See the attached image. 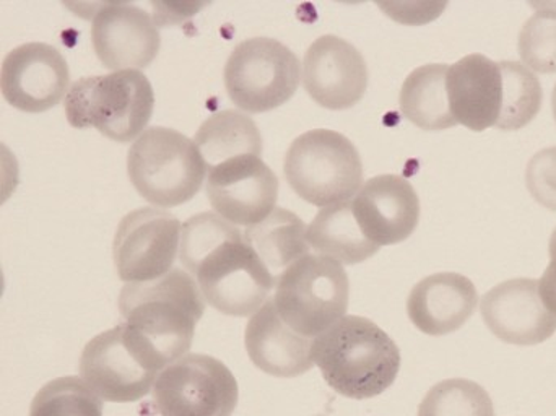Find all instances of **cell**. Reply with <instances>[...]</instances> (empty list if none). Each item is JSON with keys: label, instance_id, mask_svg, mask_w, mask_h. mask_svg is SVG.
Masks as SVG:
<instances>
[{"label": "cell", "instance_id": "2", "mask_svg": "<svg viewBox=\"0 0 556 416\" xmlns=\"http://www.w3.org/2000/svg\"><path fill=\"white\" fill-rule=\"evenodd\" d=\"M311 353L327 385L355 401L388 391L401 369L399 346L366 317H342L313 340Z\"/></svg>", "mask_w": 556, "mask_h": 416}, {"label": "cell", "instance_id": "23", "mask_svg": "<svg viewBox=\"0 0 556 416\" xmlns=\"http://www.w3.org/2000/svg\"><path fill=\"white\" fill-rule=\"evenodd\" d=\"M243 235L277 280L291 264L309 254L306 225L287 209L274 210L266 219L247 228Z\"/></svg>", "mask_w": 556, "mask_h": 416}, {"label": "cell", "instance_id": "10", "mask_svg": "<svg viewBox=\"0 0 556 416\" xmlns=\"http://www.w3.org/2000/svg\"><path fill=\"white\" fill-rule=\"evenodd\" d=\"M194 278L205 303L233 317L254 316L277 285V278L248 244L244 235L208 254Z\"/></svg>", "mask_w": 556, "mask_h": 416}, {"label": "cell", "instance_id": "13", "mask_svg": "<svg viewBox=\"0 0 556 416\" xmlns=\"http://www.w3.org/2000/svg\"><path fill=\"white\" fill-rule=\"evenodd\" d=\"M207 198L227 222L250 228L276 210L278 179L261 156H238L208 169Z\"/></svg>", "mask_w": 556, "mask_h": 416}, {"label": "cell", "instance_id": "32", "mask_svg": "<svg viewBox=\"0 0 556 416\" xmlns=\"http://www.w3.org/2000/svg\"><path fill=\"white\" fill-rule=\"evenodd\" d=\"M548 254H551V264L545 268L544 275L539 280V291H541L545 307L556 316V228L552 232Z\"/></svg>", "mask_w": 556, "mask_h": 416}, {"label": "cell", "instance_id": "11", "mask_svg": "<svg viewBox=\"0 0 556 416\" xmlns=\"http://www.w3.org/2000/svg\"><path fill=\"white\" fill-rule=\"evenodd\" d=\"M181 222L168 210L146 207L127 213L117 226L113 259L126 283L162 278L173 270L181 244Z\"/></svg>", "mask_w": 556, "mask_h": 416}, {"label": "cell", "instance_id": "25", "mask_svg": "<svg viewBox=\"0 0 556 416\" xmlns=\"http://www.w3.org/2000/svg\"><path fill=\"white\" fill-rule=\"evenodd\" d=\"M503 74V101L496 129L519 130L531 124L542 108L541 80L522 62H500Z\"/></svg>", "mask_w": 556, "mask_h": 416}, {"label": "cell", "instance_id": "31", "mask_svg": "<svg viewBox=\"0 0 556 416\" xmlns=\"http://www.w3.org/2000/svg\"><path fill=\"white\" fill-rule=\"evenodd\" d=\"M379 7L397 22L420 25L440 16L446 3H379Z\"/></svg>", "mask_w": 556, "mask_h": 416}, {"label": "cell", "instance_id": "6", "mask_svg": "<svg viewBox=\"0 0 556 416\" xmlns=\"http://www.w3.org/2000/svg\"><path fill=\"white\" fill-rule=\"evenodd\" d=\"M350 281L340 262L307 254L278 277L274 303L281 319L301 336L316 339L345 317Z\"/></svg>", "mask_w": 556, "mask_h": 416}, {"label": "cell", "instance_id": "8", "mask_svg": "<svg viewBox=\"0 0 556 416\" xmlns=\"http://www.w3.org/2000/svg\"><path fill=\"white\" fill-rule=\"evenodd\" d=\"M224 78L235 106L247 113H266L296 93L301 64L277 39L250 38L235 46Z\"/></svg>", "mask_w": 556, "mask_h": 416}, {"label": "cell", "instance_id": "4", "mask_svg": "<svg viewBox=\"0 0 556 416\" xmlns=\"http://www.w3.org/2000/svg\"><path fill=\"white\" fill-rule=\"evenodd\" d=\"M207 172L194 140L169 127H150L127 155L130 182L156 207H178L191 201L201 191Z\"/></svg>", "mask_w": 556, "mask_h": 416}, {"label": "cell", "instance_id": "29", "mask_svg": "<svg viewBox=\"0 0 556 416\" xmlns=\"http://www.w3.org/2000/svg\"><path fill=\"white\" fill-rule=\"evenodd\" d=\"M519 55L522 64L539 74L556 72V12L538 10L519 33Z\"/></svg>", "mask_w": 556, "mask_h": 416}, {"label": "cell", "instance_id": "12", "mask_svg": "<svg viewBox=\"0 0 556 416\" xmlns=\"http://www.w3.org/2000/svg\"><path fill=\"white\" fill-rule=\"evenodd\" d=\"M71 72L64 55L46 42H26L5 55L0 88L10 106L42 113L67 94Z\"/></svg>", "mask_w": 556, "mask_h": 416}, {"label": "cell", "instance_id": "33", "mask_svg": "<svg viewBox=\"0 0 556 416\" xmlns=\"http://www.w3.org/2000/svg\"><path fill=\"white\" fill-rule=\"evenodd\" d=\"M552 108H554V117L556 121V85L554 88V94H552Z\"/></svg>", "mask_w": 556, "mask_h": 416}, {"label": "cell", "instance_id": "1", "mask_svg": "<svg viewBox=\"0 0 556 416\" xmlns=\"http://www.w3.org/2000/svg\"><path fill=\"white\" fill-rule=\"evenodd\" d=\"M119 311L124 324L166 368L188 355L195 327L204 316L205 298L189 272L173 268L156 280L124 285Z\"/></svg>", "mask_w": 556, "mask_h": 416}, {"label": "cell", "instance_id": "26", "mask_svg": "<svg viewBox=\"0 0 556 416\" xmlns=\"http://www.w3.org/2000/svg\"><path fill=\"white\" fill-rule=\"evenodd\" d=\"M243 238V232L218 213L204 212L191 216L182 225L179 259L186 272L194 277L199 265L225 242Z\"/></svg>", "mask_w": 556, "mask_h": 416}, {"label": "cell", "instance_id": "16", "mask_svg": "<svg viewBox=\"0 0 556 416\" xmlns=\"http://www.w3.org/2000/svg\"><path fill=\"white\" fill-rule=\"evenodd\" d=\"M480 313L493 336L511 345H539L556 332V316L545 307L534 278L496 285L480 301Z\"/></svg>", "mask_w": 556, "mask_h": 416}, {"label": "cell", "instance_id": "27", "mask_svg": "<svg viewBox=\"0 0 556 416\" xmlns=\"http://www.w3.org/2000/svg\"><path fill=\"white\" fill-rule=\"evenodd\" d=\"M29 416H103V401L84 379L67 376L39 389L29 407Z\"/></svg>", "mask_w": 556, "mask_h": 416}, {"label": "cell", "instance_id": "5", "mask_svg": "<svg viewBox=\"0 0 556 416\" xmlns=\"http://www.w3.org/2000/svg\"><path fill=\"white\" fill-rule=\"evenodd\" d=\"M283 172L298 198L320 209L352 201L365 185L358 150L329 129L296 137L285 155Z\"/></svg>", "mask_w": 556, "mask_h": 416}, {"label": "cell", "instance_id": "24", "mask_svg": "<svg viewBox=\"0 0 556 416\" xmlns=\"http://www.w3.org/2000/svg\"><path fill=\"white\" fill-rule=\"evenodd\" d=\"M207 169L243 155H263L260 127L248 114L225 110L212 114L194 139Z\"/></svg>", "mask_w": 556, "mask_h": 416}, {"label": "cell", "instance_id": "15", "mask_svg": "<svg viewBox=\"0 0 556 416\" xmlns=\"http://www.w3.org/2000/svg\"><path fill=\"white\" fill-rule=\"evenodd\" d=\"M91 45L101 64L110 71H140L159 55L155 18L130 3H103L91 23Z\"/></svg>", "mask_w": 556, "mask_h": 416}, {"label": "cell", "instance_id": "22", "mask_svg": "<svg viewBox=\"0 0 556 416\" xmlns=\"http://www.w3.org/2000/svg\"><path fill=\"white\" fill-rule=\"evenodd\" d=\"M450 65L427 64L415 68L402 85V114L424 130H446L457 126L446 90Z\"/></svg>", "mask_w": 556, "mask_h": 416}, {"label": "cell", "instance_id": "21", "mask_svg": "<svg viewBox=\"0 0 556 416\" xmlns=\"http://www.w3.org/2000/svg\"><path fill=\"white\" fill-rule=\"evenodd\" d=\"M307 242L317 254L345 265L365 262L379 249L359 228L352 201L320 209L307 226Z\"/></svg>", "mask_w": 556, "mask_h": 416}, {"label": "cell", "instance_id": "7", "mask_svg": "<svg viewBox=\"0 0 556 416\" xmlns=\"http://www.w3.org/2000/svg\"><path fill=\"white\" fill-rule=\"evenodd\" d=\"M163 365L126 324L98 333L85 345L78 373L103 402L130 404L153 391Z\"/></svg>", "mask_w": 556, "mask_h": 416}, {"label": "cell", "instance_id": "19", "mask_svg": "<svg viewBox=\"0 0 556 416\" xmlns=\"http://www.w3.org/2000/svg\"><path fill=\"white\" fill-rule=\"evenodd\" d=\"M244 345L254 366L274 378H298L314 365L313 340L301 336L281 319L274 298L251 316Z\"/></svg>", "mask_w": 556, "mask_h": 416}, {"label": "cell", "instance_id": "9", "mask_svg": "<svg viewBox=\"0 0 556 416\" xmlns=\"http://www.w3.org/2000/svg\"><path fill=\"white\" fill-rule=\"evenodd\" d=\"M152 395L160 416H231L240 391L220 360L188 353L160 373Z\"/></svg>", "mask_w": 556, "mask_h": 416}, {"label": "cell", "instance_id": "18", "mask_svg": "<svg viewBox=\"0 0 556 416\" xmlns=\"http://www.w3.org/2000/svg\"><path fill=\"white\" fill-rule=\"evenodd\" d=\"M446 90L457 124L473 133L496 126L503 101L500 62L483 54L466 55L447 68Z\"/></svg>", "mask_w": 556, "mask_h": 416}, {"label": "cell", "instance_id": "17", "mask_svg": "<svg viewBox=\"0 0 556 416\" xmlns=\"http://www.w3.org/2000/svg\"><path fill=\"white\" fill-rule=\"evenodd\" d=\"M352 209L366 238L379 248L405 241L420 222L414 186L395 175L368 179L352 199Z\"/></svg>", "mask_w": 556, "mask_h": 416}, {"label": "cell", "instance_id": "20", "mask_svg": "<svg viewBox=\"0 0 556 416\" xmlns=\"http://www.w3.org/2000/svg\"><path fill=\"white\" fill-rule=\"evenodd\" d=\"M477 303L479 293L469 278L443 272L412 288L407 314L420 332L441 337L459 330L476 313Z\"/></svg>", "mask_w": 556, "mask_h": 416}, {"label": "cell", "instance_id": "30", "mask_svg": "<svg viewBox=\"0 0 556 416\" xmlns=\"http://www.w3.org/2000/svg\"><path fill=\"white\" fill-rule=\"evenodd\" d=\"M526 185L542 207L556 212V147L532 156L526 169Z\"/></svg>", "mask_w": 556, "mask_h": 416}, {"label": "cell", "instance_id": "14", "mask_svg": "<svg viewBox=\"0 0 556 416\" xmlns=\"http://www.w3.org/2000/svg\"><path fill=\"white\" fill-rule=\"evenodd\" d=\"M303 85L319 106L349 110L362 100L368 88L365 58L346 39L320 36L304 54Z\"/></svg>", "mask_w": 556, "mask_h": 416}, {"label": "cell", "instance_id": "3", "mask_svg": "<svg viewBox=\"0 0 556 416\" xmlns=\"http://www.w3.org/2000/svg\"><path fill=\"white\" fill-rule=\"evenodd\" d=\"M65 116L75 129H97L108 139L129 142L146 133L155 93L140 71L111 72L74 81L64 98Z\"/></svg>", "mask_w": 556, "mask_h": 416}, {"label": "cell", "instance_id": "28", "mask_svg": "<svg viewBox=\"0 0 556 416\" xmlns=\"http://www.w3.org/2000/svg\"><path fill=\"white\" fill-rule=\"evenodd\" d=\"M418 416H495L489 392L469 379H447L430 389Z\"/></svg>", "mask_w": 556, "mask_h": 416}]
</instances>
